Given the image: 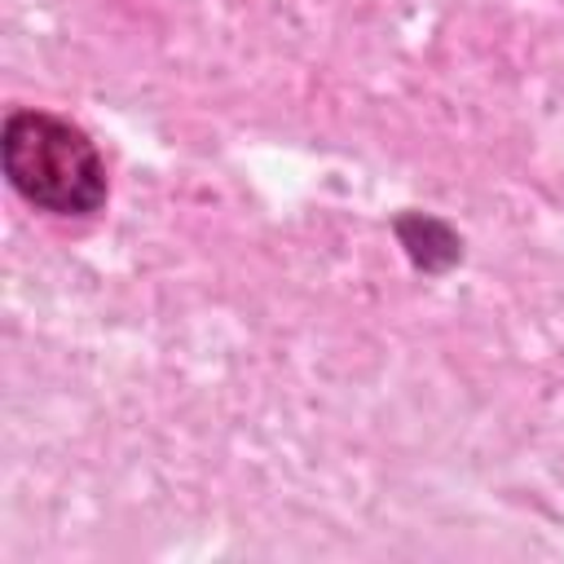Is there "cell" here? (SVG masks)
<instances>
[{
  "label": "cell",
  "mask_w": 564,
  "mask_h": 564,
  "mask_svg": "<svg viewBox=\"0 0 564 564\" xmlns=\"http://www.w3.org/2000/svg\"><path fill=\"white\" fill-rule=\"evenodd\" d=\"M4 176L13 189L57 216L97 212L106 198V167L97 145L66 119L18 110L4 123Z\"/></svg>",
  "instance_id": "cell-1"
},
{
  "label": "cell",
  "mask_w": 564,
  "mask_h": 564,
  "mask_svg": "<svg viewBox=\"0 0 564 564\" xmlns=\"http://www.w3.org/2000/svg\"><path fill=\"white\" fill-rule=\"evenodd\" d=\"M397 234H401V242L410 247L414 264H423V269H445V264L458 260V256L432 247V242H458V238H454L441 220H432V216H401V220H397Z\"/></svg>",
  "instance_id": "cell-2"
}]
</instances>
